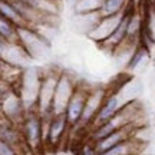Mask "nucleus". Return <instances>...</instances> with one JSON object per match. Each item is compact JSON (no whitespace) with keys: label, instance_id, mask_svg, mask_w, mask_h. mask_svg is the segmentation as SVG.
I'll return each instance as SVG.
<instances>
[{"label":"nucleus","instance_id":"21","mask_svg":"<svg viewBox=\"0 0 155 155\" xmlns=\"http://www.w3.org/2000/svg\"><path fill=\"white\" fill-rule=\"evenodd\" d=\"M152 2H154V10H155V0H152Z\"/></svg>","mask_w":155,"mask_h":155},{"label":"nucleus","instance_id":"2","mask_svg":"<svg viewBox=\"0 0 155 155\" xmlns=\"http://www.w3.org/2000/svg\"><path fill=\"white\" fill-rule=\"evenodd\" d=\"M25 144L30 151L38 152L45 142V121L38 112V109L28 111L25 121L20 125Z\"/></svg>","mask_w":155,"mask_h":155},{"label":"nucleus","instance_id":"14","mask_svg":"<svg viewBox=\"0 0 155 155\" xmlns=\"http://www.w3.org/2000/svg\"><path fill=\"white\" fill-rule=\"evenodd\" d=\"M23 2L36 12L46 16H55L59 12V2L56 0H23Z\"/></svg>","mask_w":155,"mask_h":155},{"label":"nucleus","instance_id":"12","mask_svg":"<svg viewBox=\"0 0 155 155\" xmlns=\"http://www.w3.org/2000/svg\"><path fill=\"white\" fill-rule=\"evenodd\" d=\"M144 148V141L137 138V137H132V138L124 141L122 144H118L116 147H112L111 150L105 151L99 155H141Z\"/></svg>","mask_w":155,"mask_h":155},{"label":"nucleus","instance_id":"22","mask_svg":"<svg viewBox=\"0 0 155 155\" xmlns=\"http://www.w3.org/2000/svg\"><path fill=\"white\" fill-rule=\"evenodd\" d=\"M56 2H61V0H56Z\"/></svg>","mask_w":155,"mask_h":155},{"label":"nucleus","instance_id":"5","mask_svg":"<svg viewBox=\"0 0 155 155\" xmlns=\"http://www.w3.org/2000/svg\"><path fill=\"white\" fill-rule=\"evenodd\" d=\"M71 128L65 114H56L52 119L45 121V142L50 147H58L61 144L68 129Z\"/></svg>","mask_w":155,"mask_h":155},{"label":"nucleus","instance_id":"9","mask_svg":"<svg viewBox=\"0 0 155 155\" xmlns=\"http://www.w3.org/2000/svg\"><path fill=\"white\" fill-rule=\"evenodd\" d=\"M138 131H139V125L137 122H132V124H129L127 127L115 131L114 134H111L109 137L104 138L102 141H99V142H95L96 150H98L99 154H102V152H105V151L111 150L112 147H116L118 144H122L124 141L135 137V134L138 132Z\"/></svg>","mask_w":155,"mask_h":155},{"label":"nucleus","instance_id":"16","mask_svg":"<svg viewBox=\"0 0 155 155\" xmlns=\"http://www.w3.org/2000/svg\"><path fill=\"white\" fill-rule=\"evenodd\" d=\"M125 5H127V0H105L99 13L102 17L116 16L125 12Z\"/></svg>","mask_w":155,"mask_h":155},{"label":"nucleus","instance_id":"20","mask_svg":"<svg viewBox=\"0 0 155 155\" xmlns=\"http://www.w3.org/2000/svg\"><path fill=\"white\" fill-rule=\"evenodd\" d=\"M0 155H20V154H19V151L15 147L0 141Z\"/></svg>","mask_w":155,"mask_h":155},{"label":"nucleus","instance_id":"8","mask_svg":"<svg viewBox=\"0 0 155 155\" xmlns=\"http://www.w3.org/2000/svg\"><path fill=\"white\" fill-rule=\"evenodd\" d=\"M106 95H108V92L105 89H91L88 102H86V106H85V112H83V116L81 119V124L78 125V128H86L92 125L95 116L99 112L101 106L105 101Z\"/></svg>","mask_w":155,"mask_h":155},{"label":"nucleus","instance_id":"1","mask_svg":"<svg viewBox=\"0 0 155 155\" xmlns=\"http://www.w3.org/2000/svg\"><path fill=\"white\" fill-rule=\"evenodd\" d=\"M139 112H141L139 111V106L135 101L127 102V104L124 105V108H122L121 111L118 112L112 119H109L108 122L102 124L99 127L94 128V129H91L89 141L99 142V141H102V139L106 138V137H109L111 134H114L115 131H118V129L127 127V125L132 124V122H137V119H138V116H139Z\"/></svg>","mask_w":155,"mask_h":155},{"label":"nucleus","instance_id":"23","mask_svg":"<svg viewBox=\"0 0 155 155\" xmlns=\"http://www.w3.org/2000/svg\"><path fill=\"white\" fill-rule=\"evenodd\" d=\"M141 155H142V154H141Z\"/></svg>","mask_w":155,"mask_h":155},{"label":"nucleus","instance_id":"6","mask_svg":"<svg viewBox=\"0 0 155 155\" xmlns=\"http://www.w3.org/2000/svg\"><path fill=\"white\" fill-rule=\"evenodd\" d=\"M76 86L78 85L72 81V78H69L68 75L62 73L59 76L55 91V98H53V112H55V115L56 114H65L66 106L69 104L71 98H72Z\"/></svg>","mask_w":155,"mask_h":155},{"label":"nucleus","instance_id":"7","mask_svg":"<svg viewBox=\"0 0 155 155\" xmlns=\"http://www.w3.org/2000/svg\"><path fill=\"white\" fill-rule=\"evenodd\" d=\"M128 102H129V101H128ZM125 104H127V102L122 101V98L119 96L118 92L108 94L105 101H104V104H102V106H101L99 112H98L96 116H95L94 122H92V125H91V129H94V128L99 127L102 124L108 122L109 119H112V118L124 108Z\"/></svg>","mask_w":155,"mask_h":155},{"label":"nucleus","instance_id":"3","mask_svg":"<svg viewBox=\"0 0 155 155\" xmlns=\"http://www.w3.org/2000/svg\"><path fill=\"white\" fill-rule=\"evenodd\" d=\"M28 114V108L25 105L20 95L12 86L7 92L2 91V116L6 118L13 125L20 127Z\"/></svg>","mask_w":155,"mask_h":155},{"label":"nucleus","instance_id":"4","mask_svg":"<svg viewBox=\"0 0 155 155\" xmlns=\"http://www.w3.org/2000/svg\"><path fill=\"white\" fill-rule=\"evenodd\" d=\"M89 92H91V89H86L83 86H79V85L75 89L72 98L66 106V111H65V115L69 121L71 128H78V125L81 124V119H82L83 112H85V106L88 102Z\"/></svg>","mask_w":155,"mask_h":155},{"label":"nucleus","instance_id":"18","mask_svg":"<svg viewBox=\"0 0 155 155\" xmlns=\"http://www.w3.org/2000/svg\"><path fill=\"white\" fill-rule=\"evenodd\" d=\"M148 55H150V50L147 49L145 46H142V45H138V46L134 49L132 55L129 56L127 68L128 69H137V68H138L139 65L148 58Z\"/></svg>","mask_w":155,"mask_h":155},{"label":"nucleus","instance_id":"10","mask_svg":"<svg viewBox=\"0 0 155 155\" xmlns=\"http://www.w3.org/2000/svg\"><path fill=\"white\" fill-rule=\"evenodd\" d=\"M135 12L129 10V12H124V16H122L121 22L118 25V28L115 29V32L109 36V38L104 40L102 43H99V46L105 50H111V52H115L121 48L122 45L127 42L128 38V25H129V20Z\"/></svg>","mask_w":155,"mask_h":155},{"label":"nucleus","instance_id":"13","mask_svg":"<svg viewBox=\"0 0 155 155\" xmlns=\"http://www.w3.org/2000/svg\"><path fill=\"white\" fill-rule=\"evenodd\" d=\"M0 13H2V17L10 20L12 23H15L17 28H30L28 25V22H26L22 17V15L12 6V3L9 0H2V3H0Z\"/></svg>","mask_w":155,"mask_h":155},{"label":"nucleus","instance_id":"19","mask_svg":"<svg viewBox=\"0 0 155 155\" xmlns=\"http://www.w3.org/2000/svg\"><path fill=\"white\" fill-rule=\"evenodd\" d=\"M79 155H99L98 150H96V145L92 141H88L81 147V151H79Z\"/></svg>","mask_w":155,"mask_h":155},{"label":"nucleus","instance_id":"11","mask_svg":"<svg viewBox=\"0 0 155 155\" xmlns=\"http://www.w3.org/2000/svg\"><path fill=\"white\" fill-rule=\"evenodd\" d=\"M122 16H124V13L116 15V16L102 17L99 20V23L95 26V29L88 35V36L92 39V40H95L96 43H102L104 40H106V39L115 32V29L118 28V25L121 22Z\"/></svg>","mask_w":155,"mask_h":155},{"label":"nucleus","instance_id":"15","mask_svg":"<svg viewBox=\"0 0 155 155\" xmlns=\"http://www.w3.org/2000/svg\"><path fill=\"white\" fill-rule=\"evenodd\" d=\"M0 36L9 43H20L19 42V28L5 17L0 19Z\"/></svg>","mask_w":155,"mask_h":155},{"label":"nucleus","instance_id":"17","mask_svg":"<svg viewBox=\"0 0 155 155\" xmlns=\"http://www.w3.org/2000/svg\"><path fill=\"white\" fill-rule=\"evenodd\" d=\"M105 0H79L75 5V10L78 15H88L101 12Z\"/></svg>","mask_w":155,"mask_h":155}]
</instances>
